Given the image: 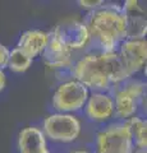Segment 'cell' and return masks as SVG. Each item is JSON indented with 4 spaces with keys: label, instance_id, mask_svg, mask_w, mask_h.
Masks as SVG:
<instances>
[{
    "label": "cell",
    "instance_id": "cell-1",
    "mask_svg": "<svg viewBox=\"0 0 147 153\" xmlns=\"http://www.w3.org/2000/svg\"><path fill=\"white\" fill-rule=\"evenodd\" d=\"M69 75L90 92H110L115 85L131 78L116 51H101L91 47L74 60Z\"/></svg>",
    "mask_w": 147,
    "mask_h": 153
},
{
    "label": "cell",
    "instance_id": "cell-2",
    "mask_svg": "<svg viewBox=\"0 0 147 153\" xmlns=\"http://www.w3.org/2000/svg\"><path fill=\"white\" fill-rule=\"evenodd\" d=\"M84 23L90 32L91 49L116 51L127 38L125 12L116 3H104L96 10L88 13Z\"/></svg>",
    "mask_w": 147,
    "mask_h": 153
},
{
    "label": "cell",
    "instance_id": "cell-3",
    "mask_svg": "<svg viewBox=\"0 0 147 153\" xmlns=\"http://www.w3.org/2000/svg\"><path fill=\"white\" fill-rule=\"evenodd\" d=\"M115 108V117L119 121H127L133 117L143 106L146 100V82L132 78L115 85L110 92Z\"/></svg>",
    "mask_w": 147,
    "mask_h": 153
},
{
    "label": "cell",
    "instance_id": "cell-4",
    "mask_svg": "<svg viewBox=\"0 0 147 153\" xmlns=\"http://www.w3.org/2000/svg\"><path fill=\"white\" fill-rule=\"evenodd\" d=\"M134 144L127 121L107 124L96 135L95 153H133Z\"/></svg>",
    "mask_w": 147,
    "mask_h": 153
},
{
    "label": "cell",
    "instance_id": "cell-5",
    "mask_svg": "<svg viewBox=\"0 0 147 153\" xmlns=\"http://www.w3.org/2000/svg\"><path fill=\"white\" fill-rule=\"evenodd\" d=\"M90 96V91L75 79L61 82L53 93L51 103L56 112L75 114L83 110Z\"/></svg>",
    "mask_w": 147,
    "mask_h": 153
},
{
    "label": "cell",
    "instance_id": "cell-6",
    "mask_svg": "<svg viewBox=\"0 0 147 153\" xmlns=\"http://www.w3.org/2000/svg\"><path fill=\"white\" fill-rule=\"evenodd\" d=\"M82 124L73 114L55 112L45 117L41 131L45 138L59 143H72L78 139Z\"/></svg>",
    "mask_w": 147,
    "mask_h": 153
},
{
    "label": "cell",
    "instance_id": "cell-7",
    "mask_svg": "<svg viewBox=\"0 0 147 153\" xmlns=\"http://www.w3.org/2000/svg\"><path fill=\"white\" fill-rule=\"evenodd\" d=\"M50 33L72 52L87 49L91 42L86 23L77 19H68L59 23Z\"/></svg>",
    "mask_w": 147,
    "mask_h": 153
},
{
    "label": "cell",
    "instance_id": "cell-8",
    "mask_svg": "<svg viewBox=\"0 0 147 153\" xmlns=\"http://www.w3.org/2000/svg\"><path fill=\"white\" fill-rule=\"evenodd\" d=\"M118 55L127 74L134 76L137 73L145 69L147 61V41L142 40H129L125 38L116 49Z\"/></svg>",
    "mask_w": 147,
    "mask_h": 153
},
{
    "label": "cell",
    "instance_id": "cell-9",
    "mask_svg": "<svg viewBox=\"0 0 147 153\" xmlns=\"http://www.w3.org/2000/svg\"><path fill=\"white\" fill-rule=\"evenodd\" d=\"M84 116L96 124H105L115 117L113 97L109 92H90L83 107Z\"/></svg>",
    "mask_w": 147,
    "mask_h": 153
},
{
    "label": "cell",
    "instance_id": "cell-10",
    "mask_svg": "<svg viewBox=\"0 0 147 153\" xmlns=\"http://www.w3.org/2000/svg\"><path fill=\"white\" fill-rule=\"evenodd\" d=\"M50 33V32H49ZM70 50H68L61 42H59L56 38L50 33V38L47 42V46L45 51L42 52V59L47 68L53 69L60 73H68L74 63V57Z\"/></svg>",
    "mask_w": 147,
    "mask_h": 153
},
{
    "label": "cell",
    "instance_id": "cell-11",
    "mask_svg": "<svg viewBox=\"0 0 147 153\" xmlns=\"http://www.w3.org/2000/svg\"><path fill=\"white\" fill-rule=\"evenodd\" d=\"M123 9L127 17V38L142 40L147 32L146 12L137 0H127L123 4Z\"/></svg>",
    "mask_w": 147,
    "mask_h": 153
},
{
    "label": "cell",
    "instance_id": "cell-12",
    "mask_svg": "<svg viewBox=\"0 0 147 153\" xmlns=\"http://www.w3.org/2000/svg\"><path fill=\"white\" fill-rule=\"evenodd\" d=\"M49 38H50V33L46 31L28 30L21 35L17 47L34 60L35 57H39L42 55V52L45 51L47 46Z\"/></svg>",
    "mask_w": 147,
    "mask_h": 153
},
{
    "label": "cell",
    "instance_id": "cell-13",
    "mask_svg": "<svg viewBox=\"0 0 147 153\" xmlns=\"http://www.w3.org/2000/svg\"><path fill=\"white\" fill-rule=\"evenodd\" d=\"M18 152L19 153H51L47 149V143L40 128L27 126L18 135Z\"/></svg>",
    "mask_w": 147,
    "mask_h": 153
},
{
    "label": "cell",
    "instance_id": "cell-14",
    "mask_svg": "<svg viewBox=\"0 0 147 153\" xmlns=\"http://www.w3.org/2000/svg\"><path fill=\"white\" fill-rule=\"evenodd\" d=\"M127 124L131 130L134 149H146V147H147V121H146V119L136 115V116L131 117L129 120H127Z\"/></svg>",
    "mask_w": 147,
    "mask_h": 153
},
{
    "label": "cell",
    "instance_id": "cell-15",
    "mask_svg": "<svg viewBox=\"0 0 147 153\" xmlns=\"http://www.w3.org/2000/svg\"><path fill=\"white\" fill-rule=\"evenodd\" d=\"M32 61L34 60L28 57L25 52H22L18 47H14L13 50H9L7 68L10 69L13 73H25L30 69Z\"/></svg>",
    "mask_w": 147,
    "mask_h": 153
},
{
    "label": "cell",
    "instance_id": "cell-16",
    "mask_svg": "<svg viewBox=\"0 0 147 153\" xmlns=\"http://www.w3.org/2000/svg\"><path fill=\"white\" fill-rule=\"evenodd\" d=\"M104 3H105L104 0H95V1H92V0H79L78 1L79 7L82 9H86V10H88V12L96 10V9L100 8Z\"/></svg>",
    "mask_w": 147,
    "mask_h": 153
},
{
    "label": "cell",
    "instance_id": "cell-17",
    "mask_svg": "<svg viewBox=\"0 0 147 153\" xmlns=\"http://www.w3.org/2000/svg\"><path fill=\"white\" fill-rule=\"evenodd\" d=\"M8 56H9V49L0 42V69L4 70L7 68Z\"/></svg>",
    "mask_w": 147,
    "mask_h": 153
},
{
    "label": "cell",
    "instance_id": "cell-18",
    "mask_svg": "<svg viewBox=\"0 0 147 153\" xmlns=\"http://www.w3.org/2000/svg\"><path fill=\"white\" fill-rule=\"evenodd\" d=\"M5 84H7V75H5V71L3 69H0V93L3 92V89L5 88Z\"/></svg>",
    "mask_w": 147,
    "mask_h": 153
},
{
    "label": "cell",
    "instance_id": "cell-19",
    "mask_svg": "<svg viewBox=\"0 0 147 153\" xmlns=\"http://www.w3.org/2000/svg\"><path fill=\"white\" fill-rule=\"evenodd\" d=\"M69 153H91V152H88L86 149H75V151H70Z\"/></svg>",
    "mask_w": 147,
    "mask_h": 153
},
{
    "label": "cell",
    "instance_id": "cell-20",
    "mask_svg": "<svg viewBox=\"0 0 147 153\" xmlns=\"http://www.w3.org/2000/svg\"><path fill=\"white\" fill-rule=\"evenodd\" d=\"M133 153H146V149H134Z\"/></svg>",
    "mask_w": 147,
    "mask_h": 153
}]
</instances>
